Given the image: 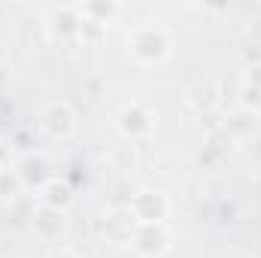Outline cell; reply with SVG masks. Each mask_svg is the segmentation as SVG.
<instances>
[{
	"label": "cell",
	"mask_w": 261,
	"mask_h": 258,
	"mask_svg": "<svg viewBox=\"0 0 261 258\" xmlns=\"http://www.w3.org/2000/svg\"><path fill=\"white\" fill-rule=\"evenodd\" d=\"M128 49L130 55L143 64H158L170 55V37L158 24H137L128 34Z\"/></svg>",
	"instance_id": "1"
},
{
	"label": "cell",
	"mask_w": 261,
	"mask_h": 258,
	"mask_svg": "<svg viewBox=\"0 0 261 258\" xmlns=\"http://www.w3.org/2000/svg\"><path fill=\"white\" fill-rule=\"evenodd\" d=\"M130 246L146 258H158L167 252L170 246V234L164 228V222H152V225H134L130 234Z\"/></svg>",
	"instance_id": "2"
},
{
	"label": "cell",
	"mask_w": 261,
	"mask_h": 258,
	"mask_svg": "<svg viewBox=\"0 0 261 258\" xmlns=\"http://www.w3.org/2000/svg\"><path fill=\"white\" fill-rule=\"evenodd\" d=\"M31 228L40 240L52 243V240H61L67 234V210H55V207H46L40 203L34 213H31Z\"/></svg>",
	"instance_id": "3"
},
{
	"label": "cell",
	"mask_w": 261,
	"mask_h": 258,
	"mask_svg": "<svg viewBox=\"0 0 261 258\" xmlns=\"http://www.w3.org/2000/svg\"><path fill=\"white\" fill-rule=\"evenodd\" d=\"M130 216L137 225H152V222H164L167 216V200L158 192H137L128 203Z\"/></svg>",
	"instance_id": "4"
},
{
	"label": "cell",
	"mask_w": 261,
	"mask_h": 258,
	"mask_svg": "<svg viewBox=\"0 0 261 258\" xmlns=\"http://www.w3.org/2000/svg\"><path fill=\"white\" fill-rule=\"evenodd\" d=\"M43 128L49 131L55 140H67V137L76 134V113L70 110V104L58 100V104L46 107V113H43Z\"/></svg>",
	"instance_id": "5"
},
{
	"label": "cell",
	"mask_w": 261,
	"mask_h": 258,
	"mask_svg": "<svg viewBox=\"0 0 261 258\" xmlns=\"http://www.w3.org/2000/svg\"><path fill=\"white\" fill-rule=\"evenodd\" d=\"M15 173H18L21 186H37V189H43L49 179H55V176L49 173V161H46L43 155H24V158L18 161Z\"/></svg>",
	"instance_id": "6"
},
{
	"label": "cell",
	"mask_w": 261,
	"mask_h": 258,
	"mask_svg": "<svg viewBox=\"0 0 261 258\" xmlns=\"http://www.w3.org/2000/svg\"><path fill=\"white\" fill-rule=\"evenodd\" d=\"M186 104L197 113H210L219 104V82L216 79H197L186 91Z\"/></svg>",
	"instance_id": "7"
},
{
	"label": "cell",
	"mask_w": 261,
	"mask_h": 258,
	"mask_svg": "<svg viewBox=\"0 0 261 258\" xmlns=\"http://www.w3.org/2000/svg\"><path fill=\"white\" fill-rule=\"evenodd\" d=\"M49 28H52L55 37L79 40V28H82V12H79V6H61V9H52V15H49Z\"/></svg>",
	"instance_id": "8"
},
{
	"label": "cell",
	"mask_w": 261,
	"mask_h": 258,
	"mask_svg": "<svg viewBox=\"0 0 261 258\" xmlns=\"http://www.w3.org/2000/svg\"><path fill=\"white\" fill-rule=\"evenodd\" d=\"M119 128H122L125 137H143V134L152 131V113L143 104H130L119 116Z\"/></svg>",
	"instance_id": "9"
},
{
	"label": "cell",
	"mask_w": 261,
	"mask_h": 258,
	"mask_svg": "<svg viewBox=\"0 0 261 258\" xmlns=\"http://www.w3.org/2000/svg\"><path fill=\"white\" fill-rule=\"evenodd\" d=\"M40 200L46 207H55V210H67L73 203V189L67 186L64 179H49L43 189H40Z\"/></svg>",
	"instance_id": "10"
},
{
	"label": "cell",
	"mask_w": 261,
	"mask_h": 258,
	"mask_svg": "<svg viewBox=\"0 0 261 258\" xmlns=\"http://www.w3.org/2000/svg\"><path fill=\"white\" fill-rule=\"evenodd\" d=\"M79 12H82V18H88V21L110 24V18L119 15V3H100V0H94V3H82Z\"/></svg>",
	"instance_id": "11"
},
{
	"label": "cell",
	"mask_w": 261,
	"mask_h": 258,
	"mask_svg": "<svg viewBox=\"0 0 261 258\" xmlns=\"http://www.w3.org/2000/svg\"><path fill=\"white\" fill-rule=\"evenodd\" d=\"M21 189V179H18V173L15 170H0V197H15Z\"/></svg>",
	"instance_id": "12"
},
{
	"label": "cell",
	"mask_w": 261,
	"mask_h": 258,
	"mask_svg": "<svg viewBox=\"0 0 261 258\" xmlns=\"http://www.w3.org/2000/svg\"><path fill=\"white\" fill-rule=\"evenodd\" d=\"M240 110H246V113L261 110V91L258 88H249V85L240 88Z\"/></svg>",
	"instance_id": "13"
},
{
	"label": "cell",
	"mask_w": 261,
	"mask_h": 258,
	"mask_svg": "<svg viewBox=\"0 0 261 258\" xmlns=\"http://www.w3.org/2000/svg\"><path fill=\"white\" fill-rule=\"evenodd\" d=\"M252 125H255V116H252V113H246V110H240V113H234V116H231L228 131H234V134H246V131H252Z\"/></svg>",
	"instance_id": "14"
},
{
	"label": "cell",
	"mask_w": 261,
	"mask_h": 258,
	"mask_svg": "<svg viewBox=\"0 0 261 258\" xmlns=\"http://www.w3.org/2000/svg\"><path fill=\"white\" fill-rule=\"evenodd\" d=\"M246 85L261 91V61H252V64L246 67Z\"/></svg>",
	"instance_id": "15"
},
{
	"label": "cell",
	"mask_w": 261,
	"mask_h": 258,
	"mask_svg": "<svg viewBox=\"0 0 261 258\" xmlns=\"http://www.w3.org/2000/svg\"><path fill=\"white\" fill-rule=\"evenodd\" d=\"M9 88V67H3L0 64V94Z\"/></svg>",
	"instance_id": "16"
},
{
	"label": "cell",
	"mask_w": 261,
	"mask_h": 258,
	"mask_svg": "<svg viewBox=\"0 0 261 258\" xmlns=\"http://www.w3.org/2000/svg\"><path fill=\"white\" fill-rule=\"evenodd\" d=\"M0 170H6V146H3V140H0Z\"/></svg>",
	"instance_id": "17"
},
{
	"label": "cell",
	"mask_w": 261,
	"mask_h": 258,
	"mask_svg": "<svg viewBox=\"0 0 261 258\" xmlns=\"http://www.w3.org/2000/svg\"><path fill=\"white\" fill-rule=\"evenodd\" d=\"M49 258H79V255H73V252H67V249H58V252H52Z\"/></svg>",
	"instance_id": "18"
}]
</instances>
